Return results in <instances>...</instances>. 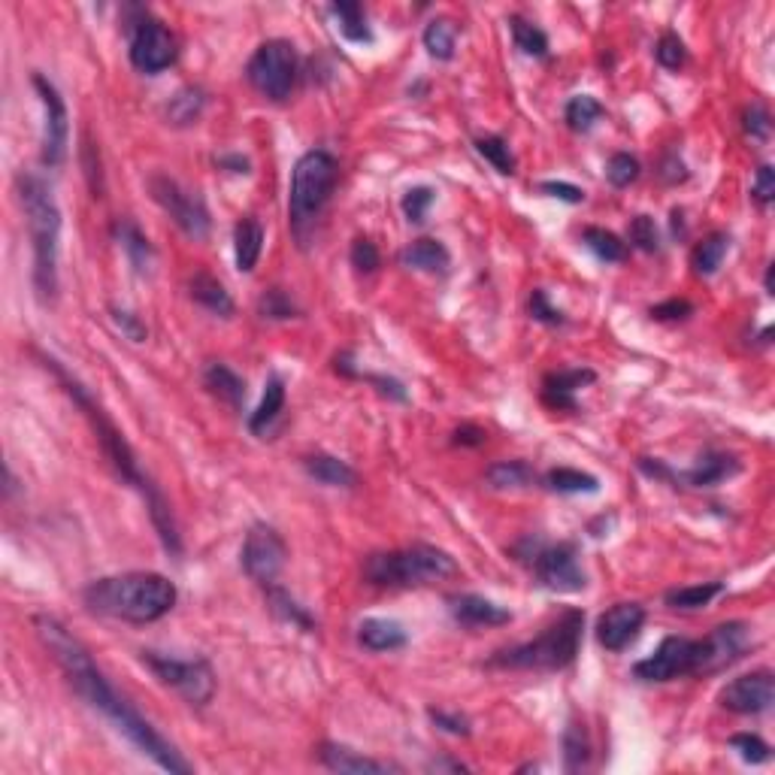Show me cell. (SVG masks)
I'll return each mask as SVG.
<instances>
[{
  "mask_svg": "<svg viewBox=\"0 0 775 775\" xmlns=\"http://www.w3.org/2000/svg\"><path fill=\"white\" fill-rule=\"evenodd\" d=\"M258 312H261L264 318H270V321H288V318H297V315H300L297 303H294L291 294L282 291V288L264 291L261 300H258Z\"/></svg>",
  "mask_w": 775,
  "mask_h": 775,
  "instance_id": "ee69618b",
  "label": "cell"
},
{
  "mask_svg": "<svg viewBox=\"0 0 775 775\" xmlns=\"http://www.w3.org/2000/svg\"><path fill=\"white\" fill-rule=\"evenodd\" d=\"M564 760H567V769L576 772V769H585L588 760H591V742H588V733L582 724H570L567 733H564Z\"/></svg>",
  "mask_w": 775,
  "mask_h": 775,
  "instance_id": "b9f144b4",
  "label": "cell"
},
{
  "mask_svg": "<svg viewBox=\"0 0 775 775\" xmlns=\"http://www.w3.org/2000/svg\"><path fill=\"white\" fill-rule=\"evenodd\" d=\"M140 657L152 670V676L164 688L176 691L185 703L206 706L215 697V673L209 667V660H203V657L182 660V657H170V654H158V651H143Z\"/></svg>",
  "mask_w": 775,
  "mask_h": 775,
  "instance_id": "9c48e42d",
  "label": "cell"
},
{
  "mask_svg": "<svg viewBox=\"0 0 775 775\" xmlns=\"http://www.w3.org/2000/svg\"><path fill=\"white\" fill-rule=\"evenodd\" d=\"M349 258H352V267H355L358 273H376V267L382 264V255H379L376 243L367 240V237H358V240L352 243Z\"/></svg>",
  "mask_w": 775,
  "mask_h": 775,
  "instance_id": "f907efd6",
  "label": "cell"
},
{
  "mask_svg": "<svg viewBox=\"0 0 775 775\" xmlns=\"http://www.w3.org/2000/svg\"><path fill=\"white\" fill-rule=\"evenodd\" d=\"M203 385H206L218 400H225V403L234 406V409H240L243 400H246V382H243L228 364H209V367L203 370Z\"/></svg>",
  "mask_w": 775,
  "mask_h": 775,
  "instance_id": "83f0119b",
  "label": "cell"
},
{
  "mask_svg": "<svg viewBox=\"0 0 775 775\" xmlns=\"http://www.w3.org/2000/svg\"><path fill=\"white\" fill-rule=\"evenodd\" d=\"M585 630V612L567 609L555 624H548L536 639L503 648L491 657V667L524 670V673H555L576 660Z\"/></svg>",
  "mask_w": 775,
  "mask_h": 775,
  "instance_id": "5b68a950",
  "label": "cell"
},
{
  "mask_svg": "<svg viewBox=\"0 0 775 775\" xmlns=\"http://www.w3.org/2000/svg\"><path fill=\"white\" fill-rule=\"evenodd\" d=\"M330 16L337 19L340 34L349 43H373V31L367 25L364 7L355 4V0H343V4H330Z\"/></svg>",
  "mask_w": 775,
  "mask_h": 775,
  "instance_id": "4dcf8cb0",
  "label": "cell"
},
{
  "mask_svg": "<svg viewBox=\"0 0 775 775\" xmlns=\"http://www.w3.org/2000/svg\"><path fill=\"white\" fill-rule=\"evenodd\" d=\"M660 176L667 179L670 185H676V182H685V179H688V170H685V164H682L676 155H670L667 161H663V170H660Z\"/></svg>",
  "mask_w": 775,
  "mask_h": 775,
  "instance_id": "6125c7cd",
  "label": "cell"
},
{
  "mask_svg": "<svg viewBox=\"0 0 775 775\" xmlns=\"http://www.w3.org/2000/svg\"><path fill=\"white\" fill-rule=\"evenodd\" d=\"M727 249H730V237H727V234L715 231V234L703 237V240L697 243L694 255H691L694 273H697V276H715L718 267H721L724 258H727Z\"/></svg>",
  "mask_w": 775,
  "mask_h": 775,
  "instance_id": "1f68e13d",
  "label": "cell"
},
{
  "mask_svg": "<svg viewBox=\"0 0 775 775\" xmlns=\"http://www.w3.org/2000/svg\"><path fill=\"white\" fill-rule=\"evenodd\" d=\"M285 561H288V545L285 539L279 536L276 527L270 524H255L246 539H243V548H240V564L246 570V576L264 588L276 585L279 573L285 570Z\"/></svg>",
  "mask_w": 775,
  "mask_h": 775,
  "instance_id": "7c38bea8",
  "label": "cell"
},
{
  "mask_svg": "<svg viewBox=\"0 0 775 775\" xmlns=\"http://www.w3.org/2000/svg\"><path fill=\"white\" fill-rule=\"evenodd\" d=\"M421 40H424V49H427L430 58L452 61L455 58V43H458V25L452 19H433L424 28Z\"/></svg>",
  "mask_w": 775,
  "mask_h": 775,
  "instance_id": "d6a6232c",
  "label": "cell"
},
{
  "mask_svg": "<svg viewBox=\"0 0 775 775\" xmlns=\"http://www.w3.org/2000/svg\"><path fill=\"white\" fill-rule=\"evenodd\" d=\"M40 103H43V149H40V161L43 167H61L67 158V140H70V116H67V103L61 97V91L43 76L34 73L31 76Z\"/></svg>",
  "mask_w": 775,
  "mask_h": 775,
  "instance_id": "9a60e30c",
  "label": "cell"
},
{
  "mask_svg": "<svg viewBox=\"0 0 775 775\" xmlns=\"http://www.w3.org/2000/svg\"><path fill=\"white\" fill-rule=\"evenodd\" d=\"M203 103H206V97H203L200 88H182L167 103V119L173 125H179V128L194 125L200 119V113H203Z\"/></svg>",
  "mask_w": 775,
  "mask_h": 775,
  "instance_id": "74e56055",
  "label": "cell"
},
{
  "mask_svg": "<svg viewBox=\"0 0 775 775\" xmlns=\"http://www.w3.org/2000/svg\"><path fill=\"white\" fill-rule=\"evenodd\" d=\"M433 200H436V191L430 185H415L403 194L400 209H403L409 225H421V221L427 218V209L433 206Z\"/></svg>",
  "mask_w": 775,
  "mask_h": 775,
  "instance_id": "bcb514c9",
  "label": "cell"
},
{
  "mask_svg": "<svg viewBox=\"0 0 775 775\" xmlns=\"http://www.w3.org/2000/svg\"><path fill=\"white\" fill-rule=\"evenodd\" d=\"M530 318H536V321H542V324H551V327H558V324L567 321L558 306L548 303V294H545L542 288H536V291L530 294Z\"/></svg>",
  "mask_w": 775,
  "mask_h": 775,
  "instance_id": "f5cc1de1",
  "label": "cell"
},
{
  "mask_svg": "<svg viewBox=\"0 0 775 775\" xmlns=\"http://www.w3.org/2000/svg\"><path fill=\"white\" fill-rule=\"evenodd\" d=\"M642 624H645V609L639 603H615L597 621V642L606 651H624L630 642H636Z\"/></svg>",
  "mask_w": 775,
  "mask_h": 775,
  "instance_id": "ac0fdd59",
  "label": "cell"
},
{
  "mask_svg": "<svg viewBox=\"0 0 775 775\" xmlns=\"http://www.w3.org/2000/svg\"><path fill=\"white\" fill-rule=\"evenodd\" d=\"M176 37L170 34L167 25H161L158 19H152L149 13H143L134 25H131V46H128V58L131 64L146 73V76H158L167 67L176 64Z\"/></svg>",
  "mask_w": 775,
  "mask_h": 775,
  "instance_id": "4fadbf2b",
  "label": "cell"
},
{
  "mask_svg": "<svg viewBox=\"0 0 775 775\" xmlns=\"http://www.w3.org/2000/svg\"><path fill=\"white\" fill-rule=\"evenodd\" d=\"M515 555H518V561L530 564L533 576L548 591L576 594V591H582L588 585L585 582V570L579 564V548L573 542L548 545L542 539L527 536L521 545H515Z\"/></svg>",
  "mask_w": 775,
  "mask_h": 775,
  "instance_id": "ba28073f",
  "label": "cell"
},
{
  "mask_svg": "<svg viewBox=\"0 0 775 775\" xmlns=\"http://www.w3.org/2000/svg\"><path fill=\"white\" fill-rule=\"evenodd\" d=\"M427 715H430V721L439 730H446L452 736H470V721L464 715H458V712H436V709H430Z\"/></svg>",
  "mask_w": 775,
  "mask_h": 775,
  "instance_id": "11a10c76",
  "label": "cell"
},
{
  "mask_svg": "<svg viewBox=\"0 0 775 775\" xmlns=\"http://www.w3.org/2000/svg\"><path fill=\"white\" fill-rule=\"evenodd\" d=\"M264 252V228L261 221L246 215L237 221L234 228V258H237V270L240 273H252L258 267V258Z\"/></svg>",
  "mask_w": 775,
  "mask_h": 775,
  "instance_id": "cb8c5ba5",
  "label": "cell"
},
{
  "mask_svg": "<svg viewBox=\"0 0 775 775\" xmlns=\"http://www.w3.org/2000/svg\"><path fill=\"white\" fill-rule=\"evenodd\" d=\"M476 152L503 176H512L515 173V158L509 152V143L503 137H479L476 140Z\"/></svg>",
  "mask_w": 775,
  "mask_h": 775,
  "instance_id": "7bdbcfd3",
  "label": "cell"
},
{
  "mask_svg": "<svg viewBox=\"0 0 775 775\" xmlns=\"http://www.w3.org/2000/svg\"><path fill=\"white\" fill-rule=\"evenodd\" d=\"M742 128H745V134H748L751 140L766 143L769 134H772V122H769L766 106H760V103L748 106V109H745V119H742Z\"/></svg>",
  "mask_w": 775,
  "mask_h": 775,
  "instance_id": "816d5d0a",
  "label": "cell"
},
{
  "mask_svg": "<svg viewBox=\"0 0 775 775\" xmlns=\"http://www.w3.org/2000/svg\"><path fill=\"white\" fill-rule=\"evenodd\" d=\"M639 161L633 158V155H627V152H615L612 158H609V164H606V179L615 185V188H627V185H633L636 179H639Z\"/></svg>",
  "mask_w": 775,
  "mask_h": 775,
  "instance_id": "7dc6e473",
  "label": "cell"
},
{
  "mask_svg": "<svg viewBox=\"0 0 775 775\" xmlns=\"http://www.w3.org/2000/svg\"><path fill=\"white\" fill-rule=\"evenodd\" d=\"M691 312H694V303H691V300H682V297H673V300H667V303L651 306V318H657V321H682V318H688Z\"/></svg>",
  "mask_w": 775,
  "mask_h": 775,
  "instance_id": "db71d44e",
  "label": "cell"
},
{
  "mask_svg": "<svg viewBox=\"0 0 775 775\" xmlns=\"http://www.w3.org/2000/svg\"><path fill=\"white\" fill-rule=\"evenodd\" d=\"M700 642V663H697V676L703 673H718L724 667H730L733 660H739L748 645H751V627L742 621H727L718 624L709 636L697 639Z\"/></svg>",
  "mask_w": 775,
  "mask_h": 775,
  "instance_id": "2e32d148",
  "label": "cell"
},
{
  "mask_svg": "<svg viewBox=\"0 0 775 775\" xmlns=\"http://www.w3.org/2000/svg\"><path fill=\"white\" fill-rule=\"evenodd\" d=\"M509 28H512V40L515 46L527 55V58H548V37L542 28H536L533 22L521 19V16H512L509 19Z\"/></svg>",
  "mask_w": 775,
  "mask_h": 775,
  "instance_id": "ab89813d",
  "label": "cell"
},
{
  "mask_svg": "<svg viewBox=\"0 0 775 775\" xmlns=\"http://www.w3.org/2000/svg\"><path fill=\"white\" fill-rule=\"evenodd\" d=\"M116 237H119V243H122V249H125L131 267H134L140 276H146V273L152 270V261H155V249H152V243L146 240V234L134 225V221L122 218L119 225H116Z\"/></svg>",
  "mask_w": 775,
  "mask_h": 775,
  "instance_id": "f546056e",
  "label": "cell"
},
{
  "mask_svg": "<svg viewBox=\"0 0 775 775\" xmlns=\"http://www.w3.org/2000/svg\"><path fill=\"white\" fill-rule=\"evenodd\" d=\"M37 636L43 639V645L52 651V657L58 660V667L67 673L70 685L76 688V694L97 709L109 724H113L119 733H125L149 760H155L161 769L176 772V775H188L191 763L128 703L116 694V688L106 682V676L97 670V663L91 660L88 648L58 621L49 615H37L34 618Z\"/></svg>",
  "mask_w": 775,
  "mask_h": 775,
  "instance_id": "6da1fadb",
  "label": "cell"
},
{
  "mask_svg": "<svg viewBox=\"0 0 775 775\" xmlns=\"http://www.w3.org/2000/svg\"><path fill=\"white\" fill-rule=\"evenodd\" d=\"M113 321L125 330L128 340H134V343H143V340H146V324H143L137 315L125 312V309H113Z\"/></svg>",
  "mask_w": 775,
  "mask_h": 775,
  "instance_id": "680465c9",
  "label": "cell"
},
{
  "mask_svg": "<svg viewBox=\"0 0 775 775\" xmlns=\"http://www.w3.org/2000/svg\"><path fill=\"white\" fill-rule=\"evenodd\" d=\"M488 439V433L482 430V427H476V424H461L458 430H455V446H482V442Z\"/></svg>",
  "mask_w": 775,
  "mask_h": 775,
  "instance_id": "94428289",
  "label": "cell"
},
{
  "mask_svg": "<svg viewBox=\"0 0 775 775\" xmlns=\"http://www.w3.org/2000/svg\"><path fill=\"white\" fill-rule=\"evenodd\" d=\"M188 291H191V300L194 303H200L203 309H209L212 315H221V318H231L234 315V297L228 294V288L221 285L212 273H206V270H200V273H194L191 276V282H188Z\"/></svg>",
  "mask_w": 775,
  "mask_h": 775,
  "instance_id": "603a6c76",
  "label": "cell"
},
{
  "mask_svg": "<svg viewBox=\"0 0 775 775\" xmlns=\"http://www.w3.org/2000/svg\"><path fill=\"white\" fill-rule=\"evenodd\" d=\"M149 191H152L155 203L173 218V225L185 237H191V240H206L209 237V225H212L209 209H206V203L197 191L185 188L182 182H176L164 173L149 179Z\"/></svg>",
  "mask_w": 775,
  "mask_h": 775,
  "instance_id": "8fae6325",
  "label": "cell"
},
{
  "mask_svg": "<svg viewBox=\"0 0 775 775\" xmlns=\"http://www.w3.org/2000/svg\"><path fill=\"white\" fill-rule=\"evenodd\" d=\"M739 470H742V464L733 455H727V452H706L703 458H697V464L691 470H685L676 479H682V482H688L694 488H715L724 479H733Z\"/></svg>",
  "mask_w": 775,
  "mask_h": 775,
  "instance_id": "7402d4cb",
  "label": "cell"
},
{
  "mask_svg": "<svg viewBox=\"0 0 775 775\" xmlns=\"http://www.w3.org/2000/svg\"><path fill=\"white\" fill-rule=\"evenodd\" d=\"M282 409H285V382L279 376H270L267 385H264V397H261L258 409L249 415V430L255 436H264L276 424Z\"/></svg>",
  "mask_w": 775,
  "mask_h": 775,
  "instance_id": "f1b7e54d",
  "label": "cell"
},
{
  "mask_svg": "<svg viewBox=\"0 0 775 775\" xmlns=\"http://www.w3.org/2000/svg\"><path fill=\"white\" fill-rule=\"evenodd\" d=\"M700 663V642L688 636H667L654 654L639 660L633 676L642 682H673L682 676H697Z\"/></svg>",
  "mask_w": 775,
  "mask_h": 775,
  "instance_id": "5bb4252c",
  "label": "cell"
},
{
  "mask_svg": "<svg viewBox=\"0 0 775 775\" xmlns=\"http://www.w3.org/2000/svg\"><path fill=\"white\" fill-rule=\"evenodd\" d=\"M19 200L28 218L31 252H34V291L40 303H52L58 294V246H61V209L52 188L31 173L16 179Z\"/></svg>",
  "mask_w": 775,
  "mask_h": 775,
  "instance_id": "277c9868",
  "label": "cell"
},
{
  "mask_svg": "<svg viewBox=\"0 0 775 775\" xmlns=\"http://www.w3.org/2000/svg\"><path fill=\"white\" fill-rule=\"evenodd\" d=\"M46 367L61 379L64 391L76 400V406H79V409L85 412V418L91 421V427H94V433H97V442H100V449H103L106 461L113 464V470L122 476V482H128L131 488H137V491L143 494L146 509H149V515H152V524H155V530H158V536H161V545L170 551L173 558H179V555H182V539H179V527H176L173 509H170V503L164 500V494L143 476V470H140V464H137V455H134V449L128 446L125 433L113 424V418H109L106 409L94 400V394H91L79 379H73L55 358H46Z\"/></svg>",
  "mask_w": 775,
  "mask_h": 775,
  "instance_id": "7a4b0ae2",
  "label": "cell"
},
{
  "mask_svg": "<svg viewBox=\"0 0 775 775\" xmlns=\"http://www.w3.org/2000/svg\"><path fill=\"white\" fill-rule=\"evenodd\" d=\"M218 167H225L231 173H249V161L243 155H221L218 158Z\"/></svg>",
  "mask_w": 775,
  "mask_h": 775,
  "instance_id": "be15d7a7",
  "label": "cell"
},
{
  "mask_svg": "<svg viewBox=\"0 0 775 775\" xmlns=\"http://www.w3.org/2000/svg\"><path fill=\"white\" fill-rule=\"evenodd\" d=\"M246 76L258 94L267 100H288L297 82V52L288 40H267L249 58Z\"/></svg>",
  "mask_w": 775,
  "mask_h": 775,
  "instance_id": "30bf717a",
  "label": "cell"
},
{
  "mask_svg": "<svg viewBox=\"0 0 775 775\" xmlns=\"http://www.w3.org/2000/svg\"><path fill=\"white\" fill-rule=\"evenodd\" d=\"M724 594V582H703V585H688V588H673L667 591V606L670 609H682V612H694L709 606L715 597Z\"/></svg>",
  "mask_w": 775,
  "mask_h": 775,
  "instance_id": "8d00e7d4",
  "label": "cell"
},
{
  "mask_svg": "<svg viewBox=\"0 0 775 775\" xmlns=\"http://www.w3.org/2000/svg\"><path fill=\"white\" fill-rule=\"evenodd\" d=\"M582 243L606 264H621L627 258V243L618 234L606 231V228H585Z\"/></svg>",
  "mask_w": 775,
  "mask_h": 775,
  "instance_id": "f35d334b",
  "label": "cell"
},
{
  "mask_svg": "<svg viewBox=\"0 0 775 775\" xmlns=\"http://www.w3.org/2000/svg\"><path fill=\"white\" fill-rule=\"evenodd\" d=\"M318 760L334 769V772H349V775H382V772H400L397 763H388V760H376V757H367L349 745H340V742H321L318 748Z\"/></svg>",
  "mask_w": 775,
  "mask_h": 775,
  "instance_id": "d6986e66",
  "label": "cell"
},
{
  "mask_svg": "<svg viewBox=\"0 0 775 775\" xmlns=\"http://www.w3.org/2000/svg\"><path fill=\"white\" fill-rule=\"evenodd\" d=\"M358 642L367 651H397L409 642L403 624L391 621V618H364L358 624Z\"/></svg>",
  "mask_w": 775,
  "mask_h": 775,
  "instance_id": "d4e9b609",
  "label": "cell"
},
{
  "mask_svg": "<svg viewBox=\"0 0 775 775\" xmlns=\"http://www.w3.org/2000/svg\"><path fill=\"white\" fill-rule=\"evenodd\" d=\"M545 488L558 491V494H597L600 491V479L573 467H558L545 473Z\"/></svg>",
  "mask_w": 775,
  "mask_h": 775,
  "instance_id": "d590c367",
  "label": "cell"
},
{
  "mask_svg": "<svg viewBox=\"0 0 775 775\" xmlns=\"http://www.w3.org/2000/svg\"><path fill=\"white\" fill-rule=\"evenodd\" d=\"M267 603H270L273 615H279L282 621H288V624H294V627H300V630H315L312 615H309L297 600H291L282 588L270 585V588H267Z\"/></svg>",
  "mask_w": 775,
  "mask_h": 775,
  "instance_id": "60d3db41",
  "label": "cell"
},
{
  "mask_svg": "<svg viewBox=\"0 0 775 775\" xmlns=\"http://www.w3.org/2000/svg\"><path fill=\"white\" fill-rule=\"evenodd\" d=\"M358 379H367L370 385H376L379 388V394H385V397H391V400H406V391H403V385L397 382V379H391V376H364V373H358Z\"/></svg>",
  "mask_w": 775,
  "mask_h": 775,
  "instance_id": "91938a15",
  "label": "cell"
},
{
  "mask_svg": "<svg viewBox=\"0 0 775 775\" xmlns=\"http://www.w3.org/2000/svg\"><path fill=\"white\" fill-rule=\"evenodd\" d=\"M539 191H542V194H548V197H558V200H564V203H582V200H585V191H582L579 185L555 182V179L539 182Z\"/></svg>",
  "mask_w": 775,
  "mask_h": 775,
  "instance_id": "9f6ffc18",
  "label": "cell"
},
{
  "mask_svg": "<svg viewBox=\"0 0 775 775\" xmlns=\"http://www.w3.org/2000/svg\"><path fill=\"white\" fill-rule=\"evenodd\" d=\"M430 769H436V772H439V769H452V772H470V769H467L464 763H458V760H433V763H430Z\"/></svg>",
  "mask_w": 775,
  "mask_h": 775,
  "instance_id": "e7e4bbea",
  "label": "cell"
},
{
  "mask_svg": "<svg viewBox=\"0 0 775 775\" xmlns=\"http://www.w3.org/2000/svg\"><path fill=\"white\" fill-rule=\"evenodd\" d=\"M603 116H606L603 103H600L597 97H591V94H576V97H570V103H567V109H564V119H567L570 131H576V134L594 131V125H597Z\"/></svg>",
  "mask_w": 775,
  "mask_h": 775,
  "instance_id": "e575fe53",
  "label": "cell"
},
{
  "mask_svg": "<svg viewBox=\"0 0 775 775\" xmlns=\"http://www.w3.org/2000/svg\"><path fill=\"white\" fill-rule=\"evenodd\" d=\"M772 273H775V264H769V267H766V279H763V285H766V294H772Z\"/></svg>",
  "mask_w": 775,
  "mask_h": 775,
  "instance_id": "03108f58",
  "label": "cell"
},
{
  "mask_svg": "<svg viewBox=\"0 0 775 775\" xmlns=\"http://www.w3.org/2000/svg\"><path fill=\"white\" fill-rule=\"evenodd\" d=\"M721 706L736 715H760L775 700V676L769 670H754L739 679H733L721 691Z\"/></svg>",
  "mask_w": 775,
  "mask_h": 775,
  "instance_id": "e0dca14e",
  "label": "cell"
},
{
  "mask_svg": "<svg viewBox=\"0 0 775 775\" xmlns=\"http://www.w3.org/2000/svg\"><path fill=\"white\" fill-rule=\"evenodd\" d=\"M458 573L461 570L449 551L424 542L397 551H376L364 561V579L376 588H421Z\"/></svg>",
  "mask_w": 775,
  "mask_h": 775,
  "instance_id": "52a82bcc",
  "label": "cell"
},
{
  "mask_svg": "<svg viewBox=\"0 0 775 775\" xmlns=\"http://www.w3.org/2000/svg\"><path fill=\"white\" fill-rule=\"evenodd\" d=\"M400 261H403L406 267H415V270H424V273H449L452 255H449V249L442 246L439 240L421 237V240L409 243V246L400 252Z\"/></svg>",
  "mask_w": 775,
  "mask_h": 775,
  "instance_id": "484cf974",
  "label": "cell"
},
{
  "mask_svg": "<svg viewBox=\"0 0 775 775\" xmlns=\"http://www.w3.org/2000/svg\"><path fill=\"white\" fill-rule=\"evenodd\" d=\"M340 179V164L337 158L324 152V149H312L306 155H300V161L291 170V191H288V221H291V234L294 240L306 249L309 237L315 231V221L324 212V206L334 197Z\"/></svg>",
  "mask_w": 775,
  "mask_h": 775,
  "instance_id": "8992f818",
  "label": "cell"
},
{
  "mask_svg": "<svg viewBox=\"0 0 775 775\" xmlns=\"http://www.w3.org/2000/svg\"><path fill=\"white\" fill-rule=\"evenodd\" d=\"M449 612L455 621L467 624V627H503L512 621V612L497 606L488 597L479 594H452L449 597Z\"/></svg>",
  "mask_w": 775,
  "mask_h": 775,
  "instance_id": "ffe728a7",
  "label": "cell"
},
{
  "mask_svg": "<svg viewBox=\"0 0 775 775\" xmlns=\"http://www.w3.org/2000/svg\"><path fill=\"white\" fill-rule=\"evenodd\" d=\"M630 243L639 252H648V255H654L660 249V234H657V225H654L651 215H636L630 221Z\"/></svg>",
  "mask_w": 775,
  "mask_h": 775,
  "instance_id": "c3c4849f",
  "label": "cell"
},
{
  "mask_svg": "<svg viewBox=\"0 0 775 775\" xmlns=\"http://www.w3.org/2000/svg\"><path fill=\"white\" fill-rule=\"evenodd\" d=\"M730 745H733V751H739V757L745 763H754V766L766 763L772 757V748L754 733H736V736H730Z\"/></svg>",
  "mask_w": 775,
  "mask_h": 775,
  "instance_id": "681fc988",
  "label": "cell"
},
{
  "mask_svg": "<svg viewBox=\"0 0 775 775\" xmlns=\"http://www.w3.org/2000/svg\"><path fill=\"white\" fill-rule=\"evenodd\" d=\"M597 376L594 370H561V373H551L545 376L542 382V400L551 406V409H567V412H576V391L591 385Z\"/></svg>",
  "mask_w": 775,
  "mask_h": 775,
  "instance_id": "44dd1931",
  "label": "cell"
},
{
  "mask_svg": "<svg viewBox=\"0 0 775 775\" xmlns=\"http://www.w3.org/2000/svg\"><path fill=\"white\" fill-rule=\"evenodd\" d=\"M485 479L494 491H518L533 485L536 473L524 461H497L485 470Z\"/></svg>",
  "mask_w": 775,
  "mask_h": 775,
  "instance_id": "836d02e7",
  "label": "cell"
},
{
  "mask_svg": "<svg viewBox=\"0 0 775 775\" xmlns=\"http://www.w3.org/2000/svg\"><path fill=\"white\" fill-rule=\"evenodd\" d=\"M176 585L161 573H125L91 582L82 591L85 606L94 615L128 624H152L176 606Z\"/></svg>",
  "mask_w": 775,
  "mask_h": 775,
  "instance_id": "3957f363",
  "label": "cell"
},
{
  "mask_svg": "<svg viewBox=\"0 0 775 775\" xmlns=\"http://www.w3.org/2000/svg\"><path fill=\"white\" fill-rule=\"evenodd\" d=\"M303 470L327 488H355L358 485V473L334 455H309L303 461Z\"/></svg>",
  "mask_w": 775,
  "mask_h": 775,
  "instance_id": "4316f807",
  "label": "cell"
},
{
  "mask_svg": "<svg viewBox=\"0 0 775 775\" xmlns=\"http://www.w3.org/2000/svg\"><path fill=\"white\" fill-rule=\"evenodd\" d=\"M754 200L760 203V206H769L772 203V197H775V170L769 167V164H763L760 170H757V176H754Z\"/></svg>",
  "mask_w": 775,
  "mask_h": 775,
  "instance_id": "6f0895ef",
  "label": "cell"
},
{
  "mask_svg": "<svg viewBox=\"0 0 775 775\" xmlns=\"http://www.w3.org/2000/svg\"><path fill=\"white\" fill-rule=\"evenodd\" d=\"M654 58H657V64H660V67H667V70H682V67L688 64L685 40H682L676 31L660 34V40H657V46H654Z\"/></svg>",
  "mask_w": 775,
  "mask_h": 775,
  "instance_id": "f6af8a7d",
  "label": "cell"
}]
</instances>
